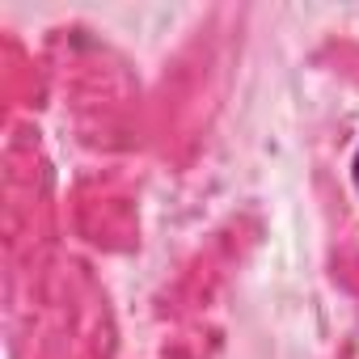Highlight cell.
<instances>
[{"instance_id":"1","label":"cell","mask_w":359,"mask_h":359,"mask_svg":"<svg viewBox=\"0 0 359 359\" xmlns=\"http://www.w3.org/2000/svg\"><path fill=\"white\" fill-rule=\"evenodd\" d=\"M351 177H355V191H359V148H355V161H351Z\"/></svg>"}]
</instances>
